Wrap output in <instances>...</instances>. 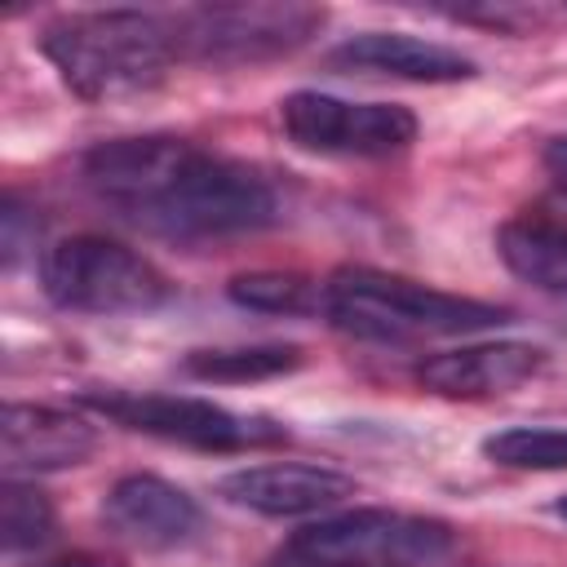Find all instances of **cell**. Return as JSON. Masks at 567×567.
I'll return each instance as SVG.
<instances>
[{
  "label": "cell",
  "instance_id": "cell-1",
  "mask_svg": "<svg viewBox=\"0 0 567 567\" xmlns=\"http://www.w3.org/2000/svg\"><path fill=\"white\" fill-rule=\"evenodd\" d=\"M84 182L120 217L164 239H226L279 217L275 186L252 164L159 133L93 146Z\"/></svg>",
  "mask_w": 567,
  "mask_h": 567
},
{
  "label": "cell",
  "instance_id": "cell-2",
  "mask_svg": "<svg viewBox=\"0 0 567 567\" xmlns=\"http://www.w3.org/2000/svg\"><path fill=\"white\" fill-rule=\"evenodd\" d=\"M40 49L62 84L84 102L151 93L182 58L173 18L142 9L62 13L40 31Z\"/></svg>",
  "mask_w": 567,
  "mask_h": 567
},
{
  "label": "cell",
  "instance_id": "cell-3",
  "mask_svg": "<svg viewBox=\"0 0 567 567\" xmlns=\"http://www.w3.org/2000/svg\"><path fill=\"white\" fill-rule=\"evenodd\" d=\"M323 315L363 341H430V337H465L492 323H505L509 310L474 297H456L403 275H385L372 266H346L323 284Z\"/></svg>",
  "mask_w": 567,
  "mask_h": 567
},
{
  "label": "cell",
  "instance_id": "cell-4",
  "mask_svg": "<svg viewBox=\"0 0 567 567\" xmlns=\"http://www.w3.org/2000/svg\"><path fill=\"white\" fill-rule=\"evenodd\" d=\"M44 297L75 315H142L173 297L168 275L106 235L58 239L40 261Z\"/></svg>",
  "mask_w": 567,
  "mask_h": 567
},
{
  "label": "cell",
  "instance_id": "cell-5",
  "mask_svg": "<svg viewBox=\"0 0 567 567\" xmlns=\"http://www.w3.org/2000/svg\"><path fill=\"white\" fill-rule=\"evenodd\" d=\"M284 549L337 567H434L456 549V532L425 514L346 509L301 527Z\"/></svg>",
  "mask_w": 567,
  "mask_h": 567
},
{
  "label": "cell",
  "instance_id": "cell-6",
  "mask_svg": "<svg viewBox=\"0 0 567 567\" xmlns=\"http://www.w3.org/2000/svg\"><path fill=\"white\" fill-rule=\"evenodd\" d=\"M84 403L102 416H111L124 430L199 447V452H248V447H275L288 443V430L270 416L230 412L213 399L195 394H137V390H89Z\"/></svg>",
  "mask_w": 567,
  "mask_h": 567
},
{
  "label": "cell",
  "instance_id": "cell-7",
  "mask_svg": "<svg viewBox=\"0 0 567 567\" xmlns=\"http://www.w3.org/2000/svg\"><path fill=\"white\" fill-rule=\"evenodd\" d=\"M284 133L310 155H341V159H381L416 137V115L399 102H350L332 93H288L279 102Z\"/></svg>",
  "mask_w": 567,
  "mask_h": 567
},
{
  "label": "cell",
  "instance_id": "cell-8",
  "mask_svg": "<svg viewBox=\"0 0 567 567\" xmlns=\"http://www.w3.org/2000/svg\"><path fill=\"white\" fill-rule=\"evenodd\" d=\"M182 58L199 62H261L306 44L323 27L315 4H204L173 18Z\"/></svg>",
  "mask_w": 567,
  "mask_h": 567
},
{
  "label": "cell",
  "instance_id": "cell-9",
  "mask_svg": "<svg viewBox=\"0 0 567 567\" xmlns=\"http://www.w3.org/2000/svg\"><path fill=\"white\" fill-rule=\"evenodd\" d=\"M97 447V430L49 403H9L0 416V461L9 478L71 470Z\"/></svg>",
  "mask_w": 567,
  "mask_h": 567
},
{
  "label": "cell",
  "instance_id": "cell-10",
  "mask_svg": "<svg viewBox=\"0 0 567 567\" xmlns=\"http://www.w3.org/2000/svg\"><path fill=\"white\" fill-rule=\"evenodd\" d=\"M221 496L266 514V518H301V514H323L354 496V478L328 470V465H297V461H270V465H248L221 478Z\"/></svg>",
  "mask_w": 567,
  "mask_h": 567
},
{
  "label": "cell",
  "instance_id": "cell-11",
  "mask_svg": "<svg viewBox=\"0 0 567 567\" xmlns=\"http://www.w3.org/2000/svg\"><path fill=\"white\" fill-rule=\"evenodd\" d=\"M545 368V350L532 341H478L439 350L416 368V381L443 399H492Z\"/></svg>",
  "mask_w": 567,
  "mask_h": 567
},
{
  "label": "cell",
  "instance_id": "cell-12",
  "mask_svg": "<svg viewBox=\"0 0 567 567\" xmlns=\"http://www.w3.org/2000/svg\"><path fill=\"white\" fill-rule=\"evenodd\" d=\"M106 527L142 549H173L199 532V505L159 474H124L102 501Z\"/></svg>",
  "mask_w": 567,
  "mask_h": 567
},
{
  "label": "cell",
  "instance_id": "cell-13",
  "mask_svg": "<svg viewBox=\"0 0 567 567\" xmlns=\"http://www.w3.org/2000/svg\"><path fill=\"white\" fill-rule=\"evenodd\" d=\"M328 62L337 71H359V75H390V80H412V84H452L470 80L474 62L439 40H421L408 31H363L341 40Z\"/></svg>",
  "mask_w": 567,
  "mask_h": 567
},
{
  "label": "cell",
  "instance_id": "cell-14",
  "mask_svg": "<svg viewBox=\"0 0 567 567\" xmlns=\"http://www.w3.org/2000/svg\"><path fill=\"white\" fill-rule=\"evenodd\" d=\"M501 261L549 297H567V217L527 208L496 230Z\"/></svg>",
  "mask_w": 567,
  "mask_h": 567
},
{
  "label": "cell",
  "instance_id": "cell-15",
  "mask_svg": "<svg viewBox=\"0 0 567 567\" xmlns=\"http://www.w3.org/2000/svg\"><path fill=\"white\" fill-rule=\"evenodd\" d=\"M190 377L199 381H266L279 372L301 368V350L297 346H226V350H190L182 363Z\"/></svg>",
  "mask_w": 567,
  "mask_h": 567
},
{
  "label": "cell",
  "instance_id": "cell-16",
  "mask_svg": "<svg viewBox=\"0 0 567 567\" xmlns=\"http://www.w3.org/2000/svg\"><path fill=\"white\" fill-rule=\"evenodd\" d=\"M230 297L248 310H266V315H306V310H323V284H310L301 275H284V270H257V275H239L230 279Z\"/></svg>",
  "mask_w": 567,
  "mask_h": 567
},
{
  "label": "cell",
  "instance_id": "cell-17",
  "mask_svg": "<svg viewBox=\"0 0 567 567\" xmlns=\"http://www.w3.org/2000/svg\"><path fill=\"white\" fill-rule=\"evenodd\" d=\"M483 452L509 470H567V425H514L483 439Z\"/></svg>",
  "mask_w": 567,
  "mask_h": 567
},
{
  "label": "cell",
  "instance_id": "cell-18",
  "mask_svg": "<svg viewBox=\"0 0 567 567\" xmlns=\"http://www.w3.org/2000/svg\"><path fill=\"white\" fill-rule=\"evenodd\" d=\"M0 536H4L9 554L35 549V545H44L53 536V505H49V496L35 483L4 478V492H0Z\"/></svg>",
  "mask_w": 567,
  "mask_h": 567
},
{
  "label": "cell",
  "instance_id": "cell-19",
  "mask_svg": "<svg viewBox=\"0 0 567 567\" xmlns=\"http://www.w3.org/2000/svg\"><path fill=\"white\" fill-rule=\"evenodd\" d=\"M545 168H549V177L567 190V133H558V137L545 146Z\"/></svg>",
  "mask_w": 567,
  "mask_h": 567
},
{
  "label": "cell",
  "instance_id": "cell-20",
  "mask_svg": "<svg viewBox=\"0 0 567 567\" xmlns=\"http://www.w3.org/2000/svg\"><path fill=\"white\" fill-rule=\"evenodd\" d=\"M270 567H337V563H315V558H301V554H288V549H284Z\"/></svg>",
  "mask_w": 567,
  "mask_h": 567
},
{
  "label": "cell",
  "instance_id": "cell-21",
  "mask_svg": "<svg viewBox=\"0 0 567 567\" xmlns=\"http://www.w3.org/2000/svg\"><path fill=\"white\" fill-rule=\"evenodd\" d=\"M49 567H111V563H97V558H66V563H49Z\"/></svg>",
  "mask_w": 567,
  "mask_h": 567
},
{
  "label": "cell",
  "instance_id": "cell-22",
  "mask_svg": "<svg viewBox=\"0 0 567 567\" xmlns=\"http://www.w3.org/2000/svg\"><path fill=\"white\" fill-rule=\"evenodd\" d=\"M554 514H558V518H567V496H563V501H554Z\"/></svg>",
  "mask_w": 567,
  "mask_h": 567
}]
</instances>
